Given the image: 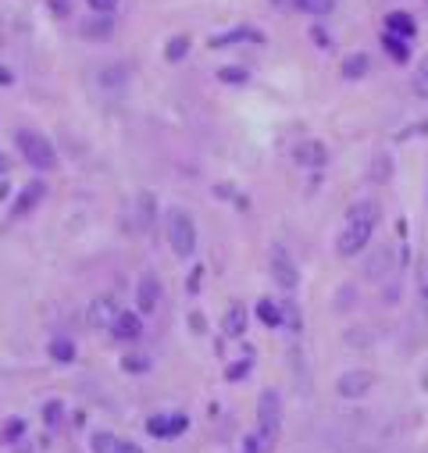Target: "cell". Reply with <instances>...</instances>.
Returning <instances> with one entry per match:
<instances>
[{
  "mask_svg": "<svg viewBox=\"0 0 428 453\" xmlns=\"http://www.w3.org/2000/svg\"><path fill=\"white\" fill-rule=\"evenodd\" d=\"M382 218V210L375 200H357L350 210H346V225L339 232V239H335V250H339V257H357L364 247H368V239L375 232Z\"/></svg>",
  "mask_w": 428,
  "mask_h": 453,
  "instance_id": "cell-1",
  "label": "cell"
},
{
  "mask_svg": "<svg viewBox=\"0 0 428 453\" xmlns=\"http://www.w3.org/2000/svg\"><path fill=\"white\" fill-rule=\"evenodd\" d=\"M15 143H18V154L33 164L36 171H54V168H57V150H54V143H50L43 132H36V129H18V132H15Z\"/></svg>",
  "mask_w": 428,
  "mask_h": 453,
  "instance_id": "cell-2",
  "label": "cell"
},
{
  "mask_svg": "<svg viewBox=\"0 0 428 453\" xmlns=\"http://www.w3.org/2000/svg\"><path fill=\"white\" fill-rule=\"evenodd\" d=\"M168 243L175 250V257H193L197 254V222L190 218V210L171 207L168 210Z\"/></svg>",
  "mask_w": 428,
  "mask_h": 453,
  "instance_id": "cell-3",
  "label": "cell"
},
{
  "mask_svg": "<svg viewBox=\"0 0 428 453\" xmlns=\"http://www.w3.org/2000/svg\"><path fill=\"white\" fill-rule=\"evenodd\" d=\"M279 425H282V400H279V392H275V389H264L261 400H257V439H261L264 453L275 446Z\"/></svg>",
  "mask_w": 428,
  "mask_h": 453,
  "instance_id": "cell-4",
  "label": "cell"
},
{
  "mask_svg": "<svg viewBox=\"0 0 428 453\" xmlns=\"http://www.w3.org/2000/svg\"><path fill=\"white\" fill-rule=\"evenodd\" d=\"M190 429V417L186 414H154L146 421V432L154 439H175Z\"/></svg>",
  "mask_w": 428,
  "mask_h": 453,
  "instance_id": "cell-5",
  "label": "cell"
},
{
  "mask_svg": "<svg viewBox=\"0 0 428 453\" xmlns=\"http://www.w3.org/2000/svg\"><path fill=\"white\" fill-rule=\"evenodd\" d=\"M271 279L282 289H296V282H300V271H296L293 257L282 247H271Z\"/></svg>",
  "mask_w": 428,
  "mask_h": 453,
  "instance_id": "cell-6",
  "label": "cell"
},
{
  "mask_svg": "<svg viewBox=\"0 0 428 453\" xmlns=\"http://www.w3.org/2000/svg\"><path fill=\"white\" fill-rule=\"evenodd\" d=\"M375 385V371H346V375H339V397H346V400H357V397H364V392H368Z\"/></svg>",
  "mask_w": 428,
  "mask_h": 453,
  "instance_id": "cell-7",
  "label": "cell"
},
{
  "mask_svg": "<svg viewBox=\"0 0 428 453\" xmlns=\"http://www.w3.org/2000/svg\"><path fill=\"white\" fill-rule=\"evenodd\" d=\"M293 158H296V164H303V168H321V164L328 161V146H325L321 139H303V143H296Z\"/></svg>",
  "mask_w": 428,
  "mask_h": 453,
  "instance_id": "cell-8",
  "label": "cell"
},
{
  "mask_svg": "<svg viewBox=\"0 0 428 453\" xmlns=\"http://www.w3.org/2000/svg\"><path fill=\"white\" fill-rule=\"evenodd\" d=\"M158 300H161V282L158 275H146L139 279V289H136V304H139V314H154L158 311Z\"/></svg>",
  "mask_w": 428,
  "mask_h": 453,
  "instance_id": "cell-9",
  "label": "cell"
},
{
  "mask_svg": "<svg viewBox=\"0 0 428 453\" xmlns=\"http://www.w3.org/2000/svg\"><path fill=\"white\" fill-rule=\"evenodd\" d=\"M118 300L114 296H97L93 304H89V325L93 328H111L114 325V318H118Z\"/></svg>",
  "mask_w": 428,
  "mask_h": 453,
  "instance_id": "cell-10",
  "label": "cell"
},
{
  "mask_svg": "<svg viewBox=\"0 0 428 453\" xmlns=\"http://www.w3.org/2000/svg\"><path fill=\"white\" fill-rule=\"evenodd\" d=\"M111 332L118 339H139V332H143V318L136 314V311H118V318H114V325H111Z\"/></svg>",
  "mask_w": 428,
  "mask_h": 453,
  "instance_id": "cell-11",
  "label": "cell"
},
{
  "mask_svg": "<svg viewBox=\"0 0 428 453\" xmlns=\"http://www.w3.org/2000/svg\"><path fill=\"white\" fill-rule=\"evenodd\" d=\"M40 200H43V183H29V186L18 193V200H15V207H11V215H15V218L29 215V210H33Z\"/></svg>",
  "mask_w": 428,
  "mask_h": 453,
  "instance_id": "cell-12",
  "label": "cell"
},
{
  "mask_svg": "<svg viewBox=\"0 0 428 453\" xmlns=\"http://www.w3.org/2000/svg\"><path fill=\"white\" fill-rule=\"evenodd\" d=\"M414 286H418V314H421V321L428 325V254L418 261V275H414Z\"/></svg>",
  "mask_w": 428,
  "mask_h": 453,
  "instance_id": "cell-13",
  "label": "cell"
},
{
  "mask_svg": "<svg viewBox=\"0 0 428 453\" xmlns=\"http://www.w3.org/2000/svg\"><path fill=\"white\" fill-rule=\"evenodd\" d=\"M222 332H225V336H232V339H239L243 332H247V307H243V304H232V307L225 311Z\"/></svg>",
  "mask_w": 428,
  "mask_h": 453,
  "instance_id": "cell-14",
  "label": "cell"
},
{
  "mask_svg": "<svg viewBox=\"0 0 428 453\" xmlns=\"http://www.w3.org/2000/svg\"><path fill=\"white\" fill-rule=\"evenodd\" d=\"M97 82H100V89H111V93H118V89L129 82V68H125V65H107V68H100Z\"/></svg>",
  "mask_w": 428,
  "mask_h": 453,
  "instance_id": "cell-15",
  "label": "cell"
},
{
  "mask_svg": "<svg viewBox=\"0 0 428 453\" xmlns=\"http://www.w3.org/2000/svg\"><path fill=\"white\" fill-rule=\"evenodd\" d=\"M385 29H389V33H396V36H404V40H411V36L418 33V22H414L411 15H404V11H392V15L385 18Z\"/></svg>",
  "mask_w": 428,
  "mask_h": 453,
  "instance_id": "cell-16",
  "label": "cell"
},
{
  "mask_svg": "<svg viewBox=\"0 0 428 453\" xmlns=\"http://www.w3.org/2000/svg\"><path fill=\"white\" fill-rule=\"evenodd\" d=\"M111 33H114L111 15H97V18H89V22L82 25V36H86V40H111Z\"/></svg>",
  "mask_w": 428,
  "mask_h": 453,
  "instance_id": "cell-17",
  "label": "cell"
},
{
  "mask_svg": "<svg viewBox=\"0 0 428 453\" xmlns=\"http://www.w3.org/2000/svg\"><path fill=\"white\" fill-rule=\"evenodd\" d=\"M236 40H250V43H261L264 36L257 33V29H232V33H222V36H211V47H229Z\"/></svg>",
  "mask_w": 428,
  "mask_h": 453,
  "instance_id": "cell-18",
  "label": "cell"
},
{
  "mask_svg": "<svg viewBox=\"0 0 428 453\" xmlns=\"http://www.w3.org/2000/svg\"><path fill=\"white\" fill-rule=\"evenodd\" d=\"M382 47L389 50V57H392V61H407V57H411V50H407V40L404 36H396V33H389V29H385V33H382Z\"/></svg>",
  "mask_w": 428,
  "mask_h": 453,
  "instance_id": "cell-19",
  "label": "cell"
},
{
  "mask_svg": "<svg viewBox=\"0 0 428 453\" xmlns=\"http://www.w3.org/2000/svg\"><path fill=\"white\" fill-rule=\"evenodd\" d=\"M154 207H158L154 193H139V204H136V225H139V229L154 225Z\"/></svg>",
  "mask_w": 428,
  "mask_h": 453,
  "instance_id": "cell-20",
  "label": "cell"
},
{
  "mask_svg": "<svg viewBox=\"0 0 428 453\" xmlns=\"http://www.w3.org/2000/svg\"><path fill=\"white\" fill-rule=\"evenodd\" d=\"M368 68H372L368 54H350L346 61H343V79H364V75H368Z\"/></svg>",
  "mask_w": 428,
  "mask_h": 453,
  "instance_id": "cell-21",
  "label": "cell"
},
{
  "mask_svg": "<svg viewBox=\"0 0 428 453\" xmlns=\"http://www.w3.org/2000/svg\"><path fill=\"white\" fill-rule=\"evenodd\" d=\"M50 357L57 360V364H72V360H75V343L72 339H50Z\"/></svg>",
  "mask_w": 428,
  "mask_h": 453,
  "instance_id": "cell-22",
  "label": "cell"
},
{
  "mask_svg": "<svg viewBox=\"0 0 428 453\" xmlns=\"http://www.w3.org/2000/svg\"><path fill=\"white\" fill-rule=\"evenodd\" d=\"M289 8H296L303 15H328L335 8V0H289Z\"/></svg>",
  "mask_w": 428,
  "mask_h": 453,
  "instance_id": "cell-23",
  "label": "cell"
},
{
  "mask_svg": "<svg viewBox=\"0 0 428 453\" xmlns=\"http://www.w3.org/2000/svg\"><path fill=\"white\" fill-rule=\"evenodd\" d=\"M257 318H261L268 328H279V325H282V307L271 304V300H261V304H257Z\"/></svg>",
  "mask_w": 428,
  "mask_h": 453,
  "instance_id": "cell-24",
  "label": "cell"
},
{
  "mask_svg": "<svg viewBox=\"0 0 428 453\" xmlns=\"http://www.w3.org/2000/svg\"><path fill=\"white\" fill-rule=\"evenodd\" d=\"M186 54H190V36H171V40H168V47H165V57H168L171 65H178Z\"/></svg>",
  "mask_w": 428,
  "mask_h": 453,
  "instance_id": "cell-25",
  "label": "cell"
},
{
  "mask_svg": "<svg viewBox=\"0 0 428 453\" xmlns=\"http://www.w3.org/2000/svg\"><path fill=\"white\" fill-rule=\"evenodd\" d=\"M25 436V421L22 417H8L4 425H0V443H18Z\"/></svg>",
  "mask_w": 428,
  "mask_h": 453,
  "instance_id": "cell-26",
  "label": "cell"
},
{
  "mask_svg": "<svg viewBox=\"0 0 428 453\" xmlns=\"http://www.w3.org/2000/svg\"><path fill=\"white\" fill-rule=\"evenodd\" d=\"M414 93L428 100V54L421 57V61H418V68H414Z\"/></svg>",
  "mask_w": 428,
  "mask_h": 453,
  "instance_id": "cell-27",
  "label": "cell"
},
{
  "mask_svg": "<svg viewBox=\"0 0 428 453\" xmlns=\"http://www.w3.org/2000/svg\"><path fill=\"white\" fill-rule=\"evenodd\" d=\"M118 443H121V439H114L111 432H97L89 446H93V453H118Z\"/></svg>",
  "mask_w": 428,
  "mask_h": 453,
  "instance_id": "cell-28",
  "label": "cell"
},
{
  "mask_svg": "<svg viewBox=\"0 0 428 453\" xmlns=\"http://www.w3.org/2000/svg\"><path fill=\"white\" fill-rule=\"evenodd\" d=\"M218 79H222V82H229V86H243L250 75H247V68H222V72H218Z\"/></svg>",
  "mask_w": 428,
  "mask_h": 453,
  "instance_id": "cell-29",
  "label": "cell"
},
{
  "mask_svg": "<svg viewBox=\"0 0 428 453\" xmlns=\"http://www.w3.org/2000/svg\"><path fill=\"white\" fill-rule=\"evenodd\" d=\"M382 264L389 268V250H375V257L368 264V279H382Z\"/></svg>",
  "mask_w": 428,
  "mask_h": 453,
  "instance_id": "cell-30",
  "label": "cell"
},
{
  "mask_svg": "<svg viewBox=\"0 0 428 453\" xmlns=\"http://www.w3.org/2000/svg\"><path fill=\"white\" fill-rule=\"evenodd\" d=\"M86 4L93 15H114L118 11V0H86Z\"/></svg>",
  "mask_w": 428,
  "mask_h": 453,
  "instance_id": "cell-31",
  "label": "cell"
},
{
  "mask_svg": "<svg viewBox=\"0 0 428 453\" xmlns=\"http://www.w3.org/2000/svg\"><path fill=\"white\" fill-rule=\"evenodd\" d=\"M389 171H392V161H389V158H379L375 168H372V178H375V183H385Z\"/></svg>",
  "mask_w": 428,
  "mask_h": 453,
  "instance_id": "cell-32",
  "label": "cell"
},
{
  "mask_svg": "<svg viewBox=\"0 0 428 453\" xmlns=\"http://www.w3.org/2000/svg\"><path fill=\"white\" fill-rule=\"evenodd\" d=\"M247 375H250V360H239V364H232V368L225 371L229 382H239V378H247Z\"/></svg>",
  "mask_w": 428,
  "mask_h": 453,
  "instance_id": "cell-33",
  "label": "cell"
},
{
  "mask_svg": "<svg viewBox=\"0 0 428 453\" xmlns=\"http://www.w3.org/2000/svg\"><path fill=\"white\" fill-rule=\"evenodd\" d=\"M282 325H289V328H300V311H296V304L289 300V304L282 307Z\"/></svg>",
  "mask_w": 428,
  "mask_h": 453,
  "instance_id": "cell-34",
  "label": "cell"
},
{
  "mask_svg": "<svg viewBox=\"0 0 428 453\" xmlns=\"http://www.w3.org/2000/svg\"><path fill=\"white\" fill-rule=\"evenodd\" d=\"M121 368H125V371H146L150 360L146 357H125V360H121Z\"/></svg>",
  "mask_w": 428,
  "mask_h": 453,
  "instance_id": "cell-35",
  "label": "cell"
},
{
  "mask_svg": "<svg viewBox=\"0 0 428 453\" xmlns=\"http://www.w3.org/2000/svg\"><path fill=\"white\" fill-rule=\"evenodd\" d=\"M47 4H50V11H54L57 18H65V15L72 11V0H47Z\"/></svg>",
  "mask_w": 428,
  "mask_h": 453,
  "instance_id": "cell-36",
  "label": "cell"
},
{
  "mask_svg": "<svg viewBox=\"0 0 428 453\" xmlns=\"http://www.w3.org/2000/svg\"><path fill=\"white\" fill-rule=\"evenodd\" d=\"M43 417H47V425H57V417H61V400H50Z\"/></svg>",
  "mask_w": 428,
  "mask_h": 453,
  "instance_id": "cell-37",
  "label": "cell"
},
{
  "mask_svg": "<svg viewBox=\"0 0 428 453\" xmlns=\"http://www.w3.org/2000/svg\"><path fill=\"white\" fill-rule=\"evenodd\" d=\"M311 36H314V43L325 50V47H332V40H328V33H325V29H311Z\"/></svg>",
  "mask_w": 428,
  "mask_h": 453,
  "instance_id": "cell-38",
  "label": "cell"
},
{
  "mask_svg": "<svg viewBox=\"0 0 428 453\" xmlns=\"http://www.w3.org/2000/svg\"><path fill=\"white\" fill-rule=\"evenodd\" d=\"M118 453H143V446H136V443H125V439H121V443H118Z\"/></svg>",
  "mask_w": 428,
  "mask_h": 453,
  "instance_id": "cell-39",
  "label": "cell"
},
{
  "mask_svg": "<svg viewBox=\"0 0 428 453\" xmlns=\"http://www.w3.org/2000/svg\"><path fill=\"white\" fill-rule=\"evenodd\" d=\"M11 82H15V72L0 65V86H11Z\"/></svg>",
  "mask_w": 428,
  "mask_h": 453,
  "instance_id": "cell-40",
  "label": "cell"
},
{
  "mask_svg": "<svg viewBox=\"0 0 428 453\" xmlns=\"http://www.w3.org/2000/svg\"><path fill=\"white\" fill-rule=\"evenodd\" d=\"M8 164H11V161H8L4 154H0V171H8Z\"/></svg>",
  "mask_w": 428,
  "mask_h": 453,
  "instance_id": "cell-41",
  "label": "cell"
},
{
  "mask_svg": "<svg viewBox=\"0 0 428 453\" xmlns=\"http://www.w3.org/2000/svg\"><path fill=\"white\" fill-rule=\"evenodd\" d=\"M275 4H282V8H289V0H275Z\"/></svg>",
  "mask_w": 428,
  "mask_h": 453,
  "instance_id": "cell-42",
  "label": "cell"
},
{
  "mask_svg": "<svg viewBox=\"0 0 428 453\" xmlns=\"http://www.w3.org/2000/svg\"><path fill=\"white\" fill-rule=\"evenodd\" d=\"M0 43H4V40H0Z\"/></svg>",
  "mask_w": 428,
  "mask_h": 453,
  "instance_id": "cell-43",
  "label": "cell"
}]
</instances>
